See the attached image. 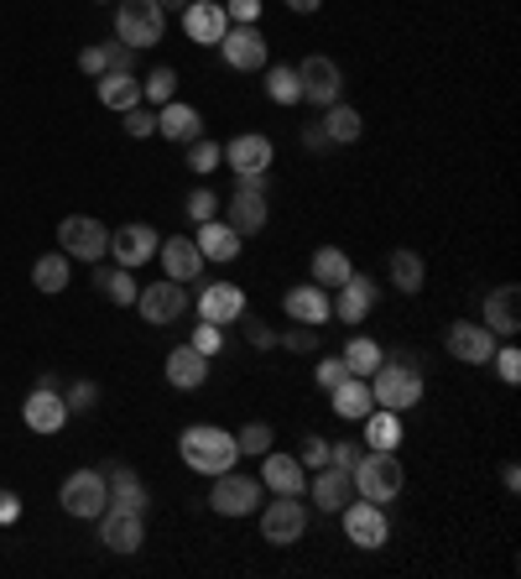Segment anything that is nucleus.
<instances>
[{
    "mask_svg": "<svg viewBox=\"0 0 521 579\" xmlns=\"http://www.w3.org/2000/svg\"><path fill=\"white\" fill-rule=\"evenodd\" d=\"M371 309H376V282L360 277V272H350V277L339 282V298H329V314L339 318V324H360Z\"/></svg>",
    "mask_w": 521,
    "mask_h": 579,
    "instance_id": "obj_21",
    "label": "nucleus"
},
{
    "mask_svg": "<svg viewBox=\"0 0 521 579\" xmlns=\"http://www.w3.org/2000/svg\"><path fill=\"white\" fill-rule=\"evenodd\" d=\"M69 277H73V262L63 256V251H48V256H37V262H32V288L48 292V298L69 288Z\"/></svg>",
    "mask_w": 521,
    "mask_h": 579,
    "instance_id": "obj_35",
    "label": "nucleus"
},
{
    "mask_svg": "<svg viewBox=\"0 0 521 579\" xmlns=\"http://www.w3.org/2000/svg\"><path fill=\"white\" fill-rule=\"evenodd\" d=\"M324 136H329V142H339V146L360 142V136H365V116H360L355 105H344V99H339V105H329V110H324Z\"/></svg>",
    "mask_w": 521,
    "mask_h": 579,
    "instance_id": "obj_34",
    "label": "nucleus"
},
{
    "mask_svg": "<svg viewBox=\"0 0 521 579\" xmlns=\"http://www.w3.org/2000/svg\"><path fill=\"white\" fill-rule=\"evenodd\" d=\"M110 251H116V266H142L157 256V230L152 225H120L110 236Z\"/></svg>",
    "mask_w": 521,
    "mask_h": 579,
    "instance_id": "obj_26",
    "label": "nucleus"
},
{
    "mask_svg": "<svg viewBox=\"0 0 521 579\" xmlns=\"http://www.w3.org/2000/svg\"><path fill=\"white\" fill-rule=\"evenodd\" d=\"M380 361H386V350H380L376 339L355 335L350 345H344V365H350V376H371V371H376Z\"/></svg>",
    "mask_w": 521,
    "mask_h": 579,
    "instance_id": "obj_39",
    "label": "nucleus"
},
{
    "mask_svg": "<svg viewBox=\"0 0 521 579\" xmlns=\"http://www.w3.org/2000/svg\"><path fill=\"white\" fill-rule=\"evenodd\" d=\"M58 502H63V511H69V517H78V522H95L99 511L110 507L105 470H73L69 481H63V491H58Z\"/></svg>",
    "mask_w": 521,
    "mask_h": 579,
    "instance_id": "obj_8",
    "label": "nucleus"
},
{
    "mask_svg": "<svg viewBox=\"0 0 521 579\" xmlns=\"http://www.w3.org/2000/svg\"><path fill=\"white\" fill-rule=\"evenodd\" d=\"M444 345H449V355L459 365H490L500 339L485 324H474V318H453L449 329H444Z\"/></svg>",
    "mask_w": 521,
    "mask_h": 579,
    "instance_id": "obj_11",
    "label": "nucleus"
},
{
    "mask_svg": "<svg viewBox=\"0 0 521 579\" xmlns=\"http://www.w3.org/2000/svg\"><path fill=\"white\" fill-rule=\"evenodd\" d=\"M371 397H376V408H386V412L417 408V402H423V376H417V365L386 355V361L371 371Z\"/></svg>",
    "mask_w": 521,
    "mask_h": 579,
    "instance_id": "obj_3",
    "label": "nucleus"
},
{
    "mask_svg": "<svg viewBox=\"0 0 521 579\" xmlns=\"http://www.w3.org/2000/svg\"><path fill=\"white\" fill-rule=\"evenodd\" d=\"M500 481H506V491L517 496V491H521V470H517V465H506V470H500Z\"/></svg>",
    "mask_w": 521,
    "mask_h": 579,
    "instance_id": "obj_59",
    "label": "nucleus"
},
{
    "mask_svg": "<svg viewBox=\"0 0 521 579\" xmlns=\"http://www.w3.org/2000/svg\"><path fill=\"white\" fill-rule=\"evenodd\" d=\"M178 16H183V32H189L198 48H219V37H225V26H230L219 0H189Z\"/></svg>",
    "mask_w": 521,
    "mask_h": 579,
    "instance_id": "obj_18",
    "label": "nucleus"
},
{
    "mask_svg": "<svg viewBox=\"0 0 521 579\" xmlns=\"http://www.w3.org/2000/svg\"><path fill=\"white\" fill-rule=\"evenodd\" d=\"M260 485L277 491V496H308V470H303V459L298 455L266 449V455H260Z\"/></svg>",
    "mask_w": 521,
    "mask_h": 579,
    "instance_id": "obj_17",
    "label": "nucleus"
},
{
    "mask_svg": "<svg viewBox=\"0 0 521 579\" xmlns=\"http://www.w3.org/2000/svg\"><path fill=\"white\" fill-rule=\"evenodd\" d=\"M277 339H282V350H292V355H313V350H318V324H298V318H292V329Z\"/></svg>",
    "mask_w": 521,
    "mask_h": 579,
    "instance_id": "obj_44",
    "label": "nucleus"
},
{
    "mask_svg": "<svg viewBox=\"0 0 521 579\" xmlns=\"http://www.w3.org/2000/svg\"><path fill=\"white\" fill-rule=\"evenodd\" d=\"M245 314V292L235 282H209V288L198 292V318H209V324H230V318Z\"/></svg>",
    "mask_w": 521,
    "mask_h": 579,
    "instance_id": "obj_29",
    "label": "nucleus"
},
{
    "mask_svg": "<svg viewBox=\"0 0 521 579\" xmlns=\"http://www.w3.org/2000/svg\"><path fill=\"white\" fill-rule=\"evenodd\" d=\"M240 236H256L266 230V172H251V178H235V198H230V219Z\"/></svg>",
    "mask_w": 521,
    "mask_h": 579,
    "instance_id": "obj_12",
    "label": "nucleus"
},
{
    "mask_svg": "<svg viewBox=\"0 0 521 579\" xmlns=\"http://www.w3.org/2000/svg\"><path fill=\"white\" fill-rule=\"evenodd\" d=\"M287 318H298V324H318V329H324V324H329V288H318V282H303V288H292L287 292Z\"/></svg>",
    "mask_w": 521,
    "mask_h": 579,
    "instance_id": "obj_30",
    "label": "nucleus"
},
{
    "mask_svg": "<svg viewBox=\"0 0 521 579\" xmlns=\"http://www.w3.org/2000/svg\"><path fill=\"white\" fill-rule=\"evenodd\" d=\"M219 58L230 63L235 73H260L266 69V37H260V26H225V37H219Z\"/></svg>",
    "mask_w": 521,
    "mask_h": 579,
    "instance_id": "obj_13",
    "label": "nucleus"
},
{
    "mask_svg": "<svg viewBox=\"0 0 521 579\" xmlns=\"http://www.w3.org/2000/svg\"><path fill=\"white\" fill-rule=\"evenodd\" d=\"M99 105H105V110H120V116H125V110H136V105H142V84H136V73H99Z\"/></svg>",
    "mask_w": 521,
    "mask_h": 579,
    "instance_id": "obj_32",
    "label": "nucleus"
},
{
    "mask_svg": "<svg viewBox=\"0 0 521 579\" xmlns=\"http://www.w3.org/2000/svg\"><path fill=\"white\" fill-rule=\"evenodd\" d=\"M95 288L105 292L116 309H131L136 292H142L136 288V277H131V266H99V262H95Z\"/></svg>",
    "mask_w": 521,
    "mask_h": 579,
    "instance_id": "obj_33",
    "label": "nucleus"
},
{
    "mask_svg": "<svg viewBox=\"0 0 521 579\" xmlns=\"http://www.w3.org/2000/svg\"><path fill=\"white\" fill-rule=\"evenodd\" d=\"M350 376V365H344V355H324L318 361V371H313V382H318V391H334V386Z\"/></svg>",
    "mask_w": 521,
    "mask_h": 579,
    "instance_id": "obj_48",
    "label": "nucleus"
},
{
    "mask_svg": "<svg viewBox=\"0 0 521 579\" xmlns=\"http://www.w3.org/2000/svg\"><path fill=\"white\" fill-rule=\"evenodd\" d=\"M157 5H162V11H183L189 0H157Z\"/></svg>",
    "mask_w": 521,
    "mask_h": 579,
    "instance_id": "obj_61",
    "label": "nucleus"
},
{
    "mask_svg": "<svg viewBox=\"0 0 521 579\" xmlns=\"http://www.w3.org/2000/svg\"><path fill=\"white\" fill-rule=\"evenodd\" d=\"M136 314H142L146 324H172V318L189 314V292H183V282L162 277V282H152V288L136 292Z\"/></svg>",
    "mask_w": 521,
    "mask_h": 579,
    "instance_id": "obj_16",
    "label": "nucleus"
},
{
    "mask_svg": "<svg viewBox=\"0 0 521 579\" xmlns=\"http://www.w3.org/2000/svg\"><path fill=\"white\" fill-rule=\"evenodd\" d=\"M95 5H116V0H95Z\"/></svg>",
    "mask_w": 521,
    "mask_h": 579,
    "instance_id": "obj_62",
    "label": "nucleus"
},
{
    "mask_svg": "<svg viewBox=\"0 0 521 579\" xmlns=\"http://www.w3.org/2000/svg\"><path fill=\"white\" fill-rule=\"evenodd\" d=\"M167 382L178 386V391H198V386L209 382V355H198L193 345L167 350Z\"/></svg>",
    "mask_w": 521,
    "mask_h": 579,
    "instance_id": "obj_28",
    "label": "nucleus"
},
{
    "mask_svg": "<svg viewBox=\"0 0 521 579\" xmlns=\"http://www.w3.org/2000/svg\"><path fill=\"white\" fill-rule=\"evenodd\" d=\"M178 455H183V465L189 470H198V475H225V470H235V434L230 429H214V423H193V429H183V438H178Z\"/></svg>",
    "mask_w": 521,
    "mask_h": 579,
    "instance_id": "obj_1",
    "label": "nucleus"
},
{
    "mask_svg": "<svg viewBox=\"0 0 521 579\" xmlns=\"http://www.w3.org/2000/svg\"><path fill=\"white\" fill-rule=\"evenodd\" d=\"M360 455H365V444H355V438H344V444H329V465H344V470H355Z\"/></svg>",
    "mask_w": 521,
    "mask_h": 579,
    "instance_id": "obj_52",
    "label": "nucleus"
},
{
    "mask_svg": "<svg viewBox=\"0 0 521 579\" xmlns=\"http://www.w3.org/2000/svg\"><path fill=\"white\" fill-rule=\"evenodd\" d=\"M298 459H303V470H318V465H329V444H324L318 434H308V438H303V455H298Z\"/></svg>",
    "mask_w": 521,
    "mask_h": 579,
    "instance_id": "obj_55",
    "label": "nucleus"
},
{
    "mask_svg": "<svg viewBox=\"0 0 521 579\" xmlns=\"http://www.w3.org/2000/svg\"><path fill=\"white\" fill-rule=\"evenodd\" d=\"M178 95V69H157V73H146V84H142V105H167V99Z\"/></svg>",
    "mask_w": 521,
    "mask_h": 579,
    "instance_id": "obj_41",
    "label": "nucleus"
},
{
    "mask_svg": "<svg viewBox=\"0 0 521 579\" xmlns=\"http://www.w3.org/2000/svg\"><path fill=\"white\" fill-rule=\"evenodd\" d=\"M329 408H334V418H344V423H365V418L376 412L371 382H365V376H344V382L329 391Z\"/></svg>",
    "mask_w": 521,
    "mask_h": 579,
    "instance_id": "obj_22",
    "label": "nucleus"
},
{
    "mask_svg": "<svg viewBox=\"0 0 521 579\" xmlns=\"http://www.w3.org/2000/svg\"><path fill=\"white\" fill-rule=\"evenodd\" d=\"M490 361H496V376L506 386L521 382V350H517V345H496V355H490Z\"/></svg>",
    "mask_w": 521,
    "mask_h": 579,
    "instance_id": "obj_46",
    "label": "nucleus"
},
{
    "mask_svg": "<svg viewBox=\"0 0 521 579\" xmlns=\"http://www.w3.org/2000/svg\"><path fill=\"white\" fill-rule=\"evenodd\" d=\"M219 162H225V146L209 142V136H193L189 142V168L193 172H214Z\"/></svg>",
    "mask_w": 521,
    "mask_h": 579,
    "instance_id": "obj_43",
    "label": "nucleus"
},
{
    "mask_svg": "<svg viewBox=\"0 0 521 579\" xmlns=\"http://www.w3.org/2000/svg\"><path fill=\"white\" fill-rule=\"evenodd\" d=\"M485 329H490L496 339H517L521 335V288L517 282L485 292Z\"/></svg>",
    "mask_w": 521,
    "mask_h": 579,
    "instance_id": "obj_20",
    "label": "nucleus"
},
{
    "mask_svg": "<svg viewBox=\"0 0 521 579\" xmlns=\"http://www.w3.org/2000/svg\"><path fill=\"white\" fill-rule=\"evenodd\" d=\"M95 522H99V543H105L110 554H136V548L146 543V517H142V511L105 507Z\"/></svg>",
    "mask_w": 521,
    "mask_h": 579,
    "instance_id": "obj_14",
    "label": "nucleus"
},
{
    "mask_svg": "<svg viewBox=\"0 0 521 579\" xmlns=\"http://www.w3.org/2000/svg\"><path fill=\"white\" fill-rule=\"evenodd\" d=\"M303 146H308V152H318V146H329V136H324V121L303 125Z\"/></svg>",
    "mask_w": 521,
    "mask_h": 579,
    "instance_id": "obj_58",
    "label": "nucleus"
},
{
    "mask_svg": "<svg viewBox=\"0 0 521 579\" xmlns=\"http://www.w3.org/2000/svg\"><path fill=\"white\" fill-rule=\"evenodd\" d=\"M58 245H63V256L69 262H105L110 256V230L99 225V219L89 215H69L63 225H58Z\"/></svg>",
    "mask_w": 521,
    "mask_h": 579,
    "instance_id": "obj_7",
    "label": "nucleus"
},
{
    "mask_svg": "<svg viewBox=\"0 0 521 579\" xmlns=\"http://www.w3.org/2000/svg\"><path fill=\"white\" fill-rule=\"evenodd\" d=\"M260 496H266V485L256 475H240V470H225L209 485V507L219 517H251V511H260Z\"/></svg>",
    "mask_w": 521,
    "mask_h": 579,
    "instance_id": "obj_6",
    "label": "nucleus"
},
{
    "mask_svg": "<svg viewBox=\"0 0 521 579\" xmlns=\"http://www.w3.org/2000/svg\"><path fill=\"white\" fill-rule=\"evenodd\" d=\"M350 481H355V496H360V502L391 507V502L402 496L407 470H402V459H397V449H365V455H360V465L350 470Z\"/></svg>",
    "mask_w": 521,
    "mask_h": 579,
    "instance_id": "obj_2",
    "label": "nucleus"
},
{
    "mask_svg": "<svg viewBox=\"0 0 521 579\" xmlns=\"http://www.w3.org/2000/svg\"><path fill=\"white\" fill-rule=\"evenodd\" d=\"M225 16H230L235 26H256L260 0H225Z\"/></svg>",
    "mask_w": 521,
    "mask_h": 579,
    "instance_id": "obj_51",
    "label": "nucleus"
},
{
    "mask_svg": "<svg viewBox=\"0 0 521 579\" xmlns=\"http://www.w3.org/2000/svg\"><path fill=\"white\" fill-rule=\"evenodd\" d=\"M125 131L142 142V136H152L157 131V110H146V105H136V110H125Z\"/></svg>",
    "mask_w": 521,
    "mask_h": 579,
    "instance_id": "obj_50",
    "label": "nucleus"
},
{
    "mask_svg": "<svg viewBox=\"0 0 521 579\" xmlns=\"http://www.w3.org/2000/svg\"><path fill=\"white\" fill-rule=\"evenodd\" d=\"M344 517V538L355 543V548H365V554H376V548H386V538H391V522H386V507H376V502H350V507L339 511Z\"/></svg>",
    "mask_w": 521,
    "mask_h": 579,
    "instance_id": "obj_10",
    "label": "nucleus"
},
{
    "mask_svg": "<svg viewBox=\"0 0 521 579\" xmlns=\"http://www.w3.org/2000/svg\"><path fill=\"white\" fill-rule=\"evenodd\" d=\"M63 402H69V412H89L99 402V386L95 382H73L69 391H63Z\"/></svg>",
    "mask_w": 521,
    "mask_h": 579,
    "instance_id": "obj_49",
    "label": "nucleus"
},
{
    "mask_svg": "<svg viewBox=\"0 0 521 579\" xmlns=\"http://www.w3.org/2000/svg\"><path fill=\"white\" fill-rule=\"evenodd\" d=\"M423 282H427L423 256H417V251H407V245H402V251H391V288L407 292V298H417Z\"/></svg>",
    "mask_w": 521,
    "mask_h": 579,
    "instance_id": "obj_36",
    "label": "nucleus"
},
{
    "mask_svg": "<svg viewBox=\"0 0 521 579\" xmlns=\"http://www.w3.org/2000/svg\"><path fill=\"white\" fill-rule=\"evenodd\" d=\"M402 444V412L376 408L365 418V449H397Z\"/></svg>",
    "mask_w": 521,
    "mask_h": 579,
    "instance_id": "obj_37",
    "label": "nucleus"
},
{
    "mask_svg": "<svg viewBox=\"0 0 521 579\" xmlns=\"http://www.w3.org/2000/svg\"><path fill=\"white\" fill-rule=\"evenodd\" d=\"M318 5H324V0H287V11H298V16H313Z\"/></svg>",
    "mask_w": 521,
    "mask_h": 579,
    "instance_id": "obj_60",
    "label": "nucleus"
},
{
    "mask_svg": "<svg viewBox=\"0 0 521 579\" xmlns=\"http://www.w3.org/2000/svg\"><path fill=\"white\" fill-rule=\"evenodd\" d=\"M308 496L318 511H344L355 502V481H350L344 465H318V475L308 481Z\"/></svg>",
    "mask_w": 521,
    "mask_h": 579,
    "instance_id": "obj_19",
    "label": "nucleus"
},
{
    "mask_svg": "<svg viewBox=\"0 0 521 579\" xmlns=\"http://www.w3.org/2000/svg\"><path fill=\"white\" fill-rule=\"evenodd\" d=\"M78 69L89 73V79H99V73H110V63H105V43H95V48L78 52Z\"/></svg>",
    "mask_w": 521,
    "mask_h": 579,
    "instance_id": "obj_56",
    "label": "nucleus"
},
{
    "mask_svg": "<svg viewBox=\"0 0 521 579\" xmlns=\"http://www.w3.org/2000/svg\"><path fill=\"white\" fill-rule=\"evenodd\" d=\"M167 32V11L157 0H116V43L125 48H157Z\"/></svg>",
    "mask_w": 521,
    "mask_h": 579,
    "instance_id": "obj_4",
    "label": "nucleus"
},
{
    "mask_svg": "<svg viewBox=\"0 0 521 579\" xmlns=\"http://www.w3.org/2000/svg\"><path fill=\"white\" fill-rule=\"evenodd\" d=\"M16 517H22V502H16L11 491H0V528H11Z\"/></svg>",
    "mask_w": 521,
    "mask_h": 579,
    "instance_id": "obj_57",
    "label": "nucleus"
},
{
    "mask_svg": "<svg viewBox=\"0 0 521 579\" xmlns=\"http://www.w3.org/2000/svg\"><path fill=\"white\" fill-rule=\"evenodd\" d=\"M298 84H303V99L318 105V110L339 105V95H344V73H339V63L324 58V52H313V58L298 63Z\"/></svg>",
    "mask_w": 521,
    "mask_h": 579,
    "instance_id": "obj_9",
    "label": "nucleus"
},
{
    "mask_svg": "<svg viewBox=\"0 0 521 579\" xmlns=\"http://www.w3.org/2000/svg\"><path fill=\"white\" fill-rule=\"evenodd\" d=\"M240 241H245V236H240L235 225H225V219H204V225H198V251H204V262H235L240 256Z\"/></svg>",
    "mask_w": 521,
    "mask_h": 579,
    "instance_id": "obj_31",
    "label": "nucleus"
},
{
    "mask_svg": "<svg viewBox=\"0 0 521 579\" xmlns=\"http://www.w3.org/2000/svg\"><path fill=\"white\" fill-rule=\"evenodd\" d=\"M157 136L189 146L193 136H204V116L193 105H183V99H167V105H157Z\"/></svg>",
    "mask_w": 521,
    "mask_h": 579,
    "instance_id": "obj_23",
    "label": "nucleus"
},
{
    "mask_svg": "<svg viewBox=\"0 0 521 579\" xmlns=\"http://www.w3.org/2000/svg\"><path fill=\"white\" fill-rule=\"evenodd\" d=\"M198 355H219L225 350V324H209V318H198V329H193V339H189Z\"/></svg>",
    "mask_w": 521,
    "mask_h": 579,
    "instance_id": "obj_45",
    "label": "nucleus"
},
{
    "mask_svg": "<svg viewBox=\"0 0 521 579\" xmlns=\"http://www.w3.org/2000/svg\"><path fill=\"white\" fill-rule=\"evenodd\" d=\"M225 162L235 168V178L266 172V168H271V136H260V131H245V136H235V142L225 146Z\"/></svg>",
    "mask_w": 521,
    "mask_h": 579,
    "instance_id": "obj_24",
    "label": "nucleus"
},
{
    "mask_svg": "<svg viewBox=\"0 0 521 579\" xmlns=\"http://www.w3.org/2000/svg\"><path fill=\"white\" fill-rule=\"evenodd\" d=\"M219 5H225V0H219Z\"/></svg>",
    "mask_w": 521,
    "mask_h": 579,
    "instance_id": "obj_63",
    "label": "nucleus"
},
{
    "mask_svg": "<svg viewBox=\"0 0 521 579\" xmlns=\"http://www.w3.org/2000/svg\"><path fill=\"white\" fill-rule=\"evenodd\" d=\"M266 95H271V105H298L303 99L298 69H266Z\"/></svg>",
    "mask_w": 521,
    "mask_h": 579,
    "instance_id": "obj_40",
    "label": "nucleus"
},
{
    "mask_svg": "<svg viewBox=\"0 0 521 579\" xmlns=\"http://www.w3.org/2000/svg\"><path fill=\"white\" fill-rule=\"evenodd\" d=\"M350 272H355V266H350V256H344L339 245H324V251H313V282H318V288H339Z\"/></svg>",
    "mask_w": 521,
    "mask_h": 579,
    "instance_id": "obj_38",
    "label": "nucleus"
},
{
    "mask_svg": "<svg viewBox=\"0 0 521 579\" xmlns=\"http://www.w3.org/2000/svg\"><path fill=\"white\" fill-rule=\"evenodd\" d=\"M105 63L116 73H131L136 69V48H125V43H105Z\"/></svg>",
    "mask_w": 521,
    "mask_h": 579,
    "instance_id": "obj_54",
    "label": "nucleus"
},
{
    "mask_svg": "<svg viewBox=\"0 0 521 579\" xmlns=\"http://www.w3.org/2000/svg\"><path fill=\"white\" fill-rule=\"evenodd\" d=\"M240 324H245V339H251L256 350H271V345H277L271 324H260V318H251V314H240Z\"/></svg>",
    "mask_w": 521,
    "mask_h": 579,
    "instance_id": "obj_53",
    "label": "nucleus"
},
{
    "mask_svg": "<svg viewBox=\"0 0 521 579\" xmlns=\"http://www.w3.org/2000/svg\"><path fill=\"white\" fill-rule=\"evenodd\" d=\"M22 423L32 429V434H58L63 423H69V402H63V391L58 386H32L22 402Z\"/></svg>",
    "mask_w": 521,
    "mask_h": 579,
    "instance_id": "obj_15",
    "label": "nucleus"
},
{
    "mask_svg": "<svg viewBox=\"0 0 521 579\" xmlns=\"http://www.w3.org/2000/svg\"><path fill=\"white\" fill-rule=\"evenodd\" d=\"M303 532H308V507H303V496L260 502V538H266L271 548H292Z\"/></svg>",
    "mask_w": 521,
    "mask_h": 579,
    "instance_id": "obj_5",
    "label": "nucleus"
},
{
    "mask_svg": "<svg viewBox=\"0 0 521 579\" xmlns=\"http://www.w3.org/2000/svg\"><path fill=\"white\" fill-rule=\"evenodd\" d=\"M183 209H189V219H198V225H204V219H219V193H214V189H193Z\"/></svg>",
    "mask_w": 521,
    "mask_h": 579,
    "instance_id": "obj_47",
    "label": "nucleus"
},
{
    "mask_svg": "<svg viewBox=\"0 0 521 579\" xmlns=\"http://www.w3.org/2000/svg\"><path fill=\"white\" fill-rule=\"evenodd\" d=\"M271 444H277V434H271V423H245V429H240L235 434V449L240 455H266V449H271Z\"/></svg>",
    "mask_w": 521,
    "mask_h": 579,
    "instance_id": "obj_42",
    "label": "nucleus"
},
{
    "mask_svg": "<svg viewBox=\"0 0 521 579\" xmlns=\"http://www.w3.org/2000/svg\"><path fill=\"white\" fill-rule=\"evenodd\" d=\"M105 485H110V507H125V511H142L152 507V496H146L142 475L131 470V465H105Z\"/></svg>",
    "mask_w": 521,
    "mask_h": 579,
    "instance_id": "obj_27",
    "label": "nucleus"
},
{
    "mask_svg": "<svg viewBox=\"0 0 521 579\" xmlns=\"http://www.w3.org/2000/svg\"><path fill=\"white\" fill-rule=\"evenodd\" d=\"M157 256H162V272L172 282H193V277L204 272V251H198L189 236H167V241L157 245Z\"/></svg>",
    "mask_w": 521,
    "mask_h": 579,
    "instance_id": "obj_25",
    "label": "nucleus"
}]
</instances>
